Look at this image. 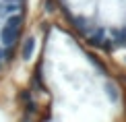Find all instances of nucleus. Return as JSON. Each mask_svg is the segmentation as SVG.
<instances>
[{
  "label": "nucleus",
  "instance_id": "f257e3e1",
  "mask_svg": "<svg viewBox=\"0 0 126 122\" xmlns=\"http://www.w3.org/2000/svg\"><path fill=\"white\" fill-rule=\"evenodd\" d=\"M72 33L95 50L126 48V0H44Z\"/></svg>",
  "mask_w": 126,
  "mask_h": 122
},
{
  "label": "nucleus",
  "instance_id": "f03ea898",
  "mask_svg": "<svg viewBox=\"0 0 126 122\" xmlns=\"http://www.w3.org/2000/svg\"><path fill=\"white\" fill-rule=\"evenodd\" d=\"M29 0H0V75L15 62L19 52L25 56V23Z\"/></svg>",
  "mask_w": 126,
  "mask_h": 122
}]
</instances>
